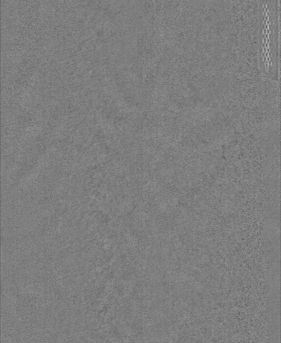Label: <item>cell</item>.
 <instances>
[{
  "label": "cell",
  "mask_w": 281,
  "mask_h": 343,
  "mask_svg": "<svg viewBox=\"0 0 281 343\" xmlns=\"http://www.w3.org/2000/svg\"><path fill=\"white\" fill-rule=\"evenodd\" d=\"M264 21H265V23H264V32H265V34L264 36V39L263 40V44L264 46L262 47V55L264 56V59L265 58V63L266 67L270 66V61H271V57H270V46H269V38H270V23H269V16H268V12L266 11L265 18H264ZM263 59V60H264Z\"/></svg>",
  "instance_id": "obj_1"
}]
</instances>
